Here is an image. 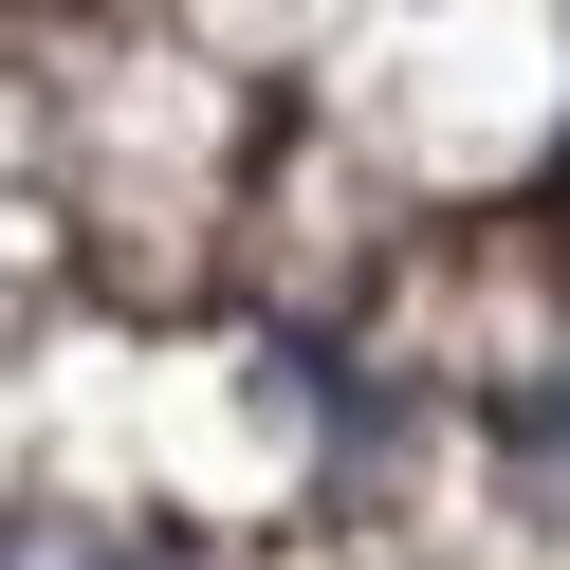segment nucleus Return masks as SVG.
Instances as JSON below:
<instances>
[{
    "mask_svg": "<svg viewBox=\"0 0 570 570\" xmlns=\"http://www.w3.org/2000/svg\"><path fill=\"white\" fill-rule=\"evenodd\" d=\"M0 570H148V552H111V533H0Z\"/></svg>",
    "mask_w": 570,
    "mask_h": 570,
    "instance_id": "obj_1",
    "label": "nucleus"
}]
</instances>
